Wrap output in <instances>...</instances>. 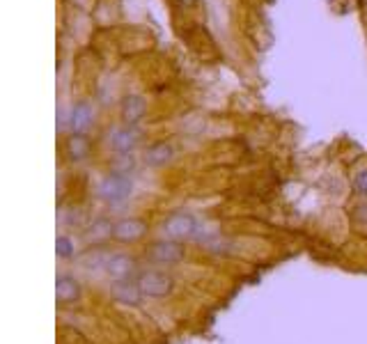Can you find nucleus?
<instances>
[{"mask_svg":"<svg viewBox=\"0 0 367 344\" xmlns=\"http://www.w3.org/2000/svg\"><path fill=\"white\" fill-rule=\"evenodd\" d=\"M135 280H138L142 296L152 301L168 299L175 292V278L168 271H161V268H145V271L138 273Z\"/></svg>","mask_w":367,"mask_h":344,"instance_id":"2","label":"nucleus"},{"mask_svg":"<svg viewBox=\"0 0 367 344\" xmlns=\"http://www.w3.org/2000/svg\"><path fill=\"white\" fill-rule=\"evenodd\" d=\"M145 113H147L145 96L126 94L124 99H122V120H124V124H131V127H135V124L145 117Z\"/></svg>","mask_w":367,"mask_h":344,"instance_id":"11","label":"nucleus"},{"mask_svg":"<svg viewBox=\"0 0 367 344\" xmlns=\"http://www.w3.org/2000/svg\"><path fill=\"white\" fill-rule=\"evenodd\" d=\"M104 273L111 282H126L138 278V261L129 252H108Z\"/></svg>","mask_w":367,"mask_h":344,"instance_id":"4","label":"nucleus"},{"mask_svg":"<svg viewBox=\"0 0 367 344\" xmlns=\"http://www.w3.org/2000/svg\"><path fill=\"white\" fill-rule=\"evenodd\" d=\"M353 191H356L358 195L367 197V168L358 170L356 175H353Z\"/></svg>","mask_w":367,"mask_h":344,"instance_id":"16","label":"nucleus"},{"mask_svg":"<svg viewBox=\"0 0 367 344\" xmlns=\"http://www.w3.org/2000/svg\"><path fill=\"white\" fill-rule=\"evenodd\" d=\"M175 3L179 5V7H191V5L198 3V0H175Z\"/></svg>","mask_w":367,"mask_h":344,"instance_id":"17","label":"nucleus"},{"mask_svg":"<svg viewBox=\"0 0 367 344\" xmlns=\"http://www.w3.org/2000/svg\"><path fill=\"white\" fill-rule=\"evenodd\" d=\"M113 227H115V220H111L108 216H97L85 223L83 237L87 244H92L97 248L101 244H106L108 239H113Z\"/></svg>","mask_w":367,"mask_h":344,"instance_id":"9","label":"nucleus"},{"mask_svg":"<svg viewBox=\"0 0 367 344\" xmlns=\"http://www.w3.org/2000/svg\"><path fill=\"white\" fill-rule=\"evenodd\" d=\"M161 234L163 239H173V241H200L202 239V220L195 213L188 211H177L161 223Z\"/></svg>","mask_w":367,"mask_h":344,"instance_id":"1","label":"nucleus"},{"mask_svg":"<svg viewBox=\"0 0 367 344\" xmlns=\"http://www.w3.org/2000/svg\"><path fill=\"white\" fill-rule=\"evenodd\" d=\"M67 156H69L71 163H80L90 156V140L80 133H71L69 140H67Z\"/></svg>","mask_w":367,"mask_h":344,"instance_id":"14","label":"nucleus"},{"mask_svg":"<svg viewBox=\"0 0 367 344\" xmlns=\"http://www.w3.org/2000/svg\"><path fill=\"white\" fill-rule=\"evenodd\" d=\"M147 220H142L138 216H124L120 220H115L113 227V241L120 246H133L147 237Z\"/></svg>","mask_w":367,"mask_h":344,"instance_id":"6","label":"nucleus"},{"mask_svg":"<svg viewBox=\"0 0 367 344\" xmlns=\"http://www.w3.org/2000/svg\"><path fill=\"white\" fill-rule=\"evenodd\" d=\"M56 257L60 261H69L76 257V244H74V239L69 234H58L56 239Z\"/></svg>","mask_w":367,"mask_h":344,"instance_id":"15","label":"nucleus"},{"mask_svg":"<svg viewBox=\"0 0 367 344\" xmlns=\"http://www.w3.org/2000/svg\"><path fill=\"white\" fill-rule=\"evenodd\" d=\"M175 158L173 142H154L145 149V163L149 168H163Z\"/></svg>","mask_w":367,"mask_h":344,"instance_id":"12","label":"nucleus"},{"mask_svg":"<svg viewBox=\"0 0 367 344\" xmlns=\"http://www.w3.org/2000/svg\"><path fill=\"white\" fill-rule=\"evenodd\" d=\"M138 142H140V131H138V127H131V124L118 127L108 133V147H111L118 156H129L135 147H138Z\"/></svg>","mask_w":367,"mask_h":344,"instance_id":"7","label":"nucleus"},{"mask_svg":"<svg viewBox=\"0 0 367 344\" xmlns=\"http://www.w3.org/2000/svg\"><path fill=\"white\" fill-rule=\"evenodd\" d=\"M133 191V182L131 177H129V172H111L108 177L101 179L99 189H97V195L104 200L106 204L111 206H122L129 200Z\"/></svg>","mask_w":367,"mask_h":344,"instance_id":"3","label":"nucleus"},{"mask_svg":"<svg viewBox=\"0 0 367 344\" xmlns=\"http://www.w3.org/2000/svg\"><path fill=\"white\" fill-rule=\"evenodd\" d=\"M145 255H147V259L154 261L156 266H173V264H179L186 252H184V244H179V241L161 237L147 246Z\"/></svg>","mask_w":367,"mask_h":344,"instance_id":"5","label":"nucleus"},{"mask_svg":"<svg viewBox=\"0 0 367 344\" xmlns=\"http://www.w3.org/2000/svg\"><path fill=\"white\" fill-rule=\"evenodd\" d=\"M111 296L118 303H122V305H126V308H135L142 299H145V296H142V292H140V287H138V280L113 282Z\"/></svg>","mask_w":367,"mask_h":344,"instance_id":"10","label":"nucleus"},{"mask_svg":"<svg viewBox=\"0 0 367 344\" xmlns=\"http://www.w3.org/2000/svg\"><path fill=\"white\" fill-rule=\"evenodd\" d=\"M92 120H94L92 108L87 106V103H83V101L76 103V106L71 108V113H69V129H71V133L85 136L87 129L92 127Z\"/></svg>","mask_w":367,"mask_h":344,"instance_id":"13","label":"nucleus"},{"mask_svg":"<svg viewBox=\"0 0 367 344\" xmlns=\"http://www.w3.org/2000/svg\"><path fill=\"white\" fill-rule=\"evenodd\" d=\"M83 296V287L80 282L74 278V275L60 273L56 278V301L58 305H74V303L80 301Z\"/></svg>","mask_w":367,"mask_h":344,"instance_id":"8","label":"nucleus"}]
</instances>
